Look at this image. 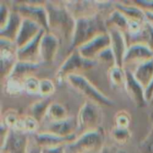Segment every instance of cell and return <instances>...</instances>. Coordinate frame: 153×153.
<instances>
[{"mask_svg": "<svg viewBox=\"0 0 153 153\" xmlns=\"http://www.w3.org/2000/svg\"><path fill=\"white\" fill-rule=\"evenodd\" d=\"M41 30L42 28L38 23L29 19H23L20 31L15 40V44L18 47V48L23 47L30 40H32Z\"/></svg>", "mask_w": 153, "mask_h": 153, "instance_id": "cell-19", "label": "cell"}, {"mask_svg": "<svg viewBox=\"0 0 153 153\" xmlns=\"http://www.w3.org/2000/svg\"><path fill=\"white\" fill-rule=\"evenodd\" d=\"M22 116L15 109H8L3 115L1 120L10 128L19 130Z\"/></svg>", "mask_w": 153, "mask_h": 153, "instance_id": "cell-27", "label": "cell"}, {"mask_svg": "<svg viewBox=\"0 0 153 153\" xmlns=\"http://www.w3.org/2000/svg\"><path fill=\"white\" fill-rule=\"evenodd\" d=\"M29 153H41V148H39V146H35L33 147L31 150H30Z\"/></svg>", "mask_w": 153, "mask_h": 153, "instance_id": "cell-43", "label": "cell"}, {"mask_svg": "<svg viewBox=\"0 0 153 153\" xmlns=\"http://www.w3.org/2000/svg\"><path fill=\"white\" fill-rule=\"evenodd\" d=\"M133 73L135 79L146 90L153 80V58L136 65Z\"/></svg>", "mask_w": 153, "mask_h": 153, "instance_id": "cell-21", "label": "cell"}, {"mask_svg": "<svg viewBox=\"0 0 153 153\" xmlns=\"http://www.w3.org/2000/svg\"><path fill=\"white\" fill-rule=\"evenodd\" d=\"M77 118L79 129L83 133L101 127L103 112L100 105L90 100L85 101L78 112Z\"/></svg>", "mask_w": 153, "mask_h": 153, "instance_id": "cell-7", "label": "cell"}, {"mask_svg": "<svg viewBox=\"0 0 153 153\" xmlns=\"http://www.w3.org/2000/svg\"><path fill=\"white\" fill-rule=\"evenodd\" d=\"M60 46L59 38L50 32L46 31L40 41V62L41 64H52L57 55Z\"/></svg>", "mask_w": 153, "mask_h": 153, "instance_id": "cell-12", "label": "cell"}, {"mask_svg": "<svg viewBox=\"0 0 153 153\" xmlns=\"http://www.w3.org/2000/svg\"><path fill=\"white\" fill-rule=\"evenodd\" d=\"M13 10L18 12L23 19H29L48 31V15L45 7V1L16 2Z\"/></svg>", "mask_w": 153, "mask_h": 153, "instance_id": "cell-6", "label": "cell"}, {"mask_svg": "<svg viewBox=\"0 0 153 153\" xmlns=\"http://www.w3.org/2000/svg\"><path fill=\"white\" fill-rule=\"evenodd\" d=\"M111 47V39L108 31L101 33L87 42L86 44L81 46L76 49L83 57L87 59L96 60L98 56L103 52L105 49Z\"/></svg>", "mask_w": 153, "mask_h": 153, "instance_id": "cell-11", "label": "cell"}, {"mask_svg": "<svg viewBox=\"0 0 153 153\" xmlns=\"http://www.w3.org/2000/svg\"><path fill=\"white\" fill-rule=\"evenodd\" d=\"M96 60L98 62L103 64V65H108L109 68L117 65V64H116V57H115V55L113 53V50H112L111 47L107 48V49H105L103 52H101L98 56Z\"/></svg>", "mask_w": 153, "mask_h": 153, "instance_id": "cell-34", "label": "cell"}, {"mask_svg": "<svg viewBox=\"0 0 153 153\" xmlns=\"http://www.w3.org/2000/svg\"><path fill=\"white\" fill-rule=\"evenodd\" d=\"M114 8L120 11L129 21L142 23L147 21L144 10L134 4L133 1H115Z\"/></svg>", "mask_w": 153, "mask_h": 153, "instance_id": "cell-18", "label": "cell"}, {"mask_svg": "<svg viewBox=\"0 0 153 153\" xmlns=\"http://www.w3.org/2000/svg\"><path fill=\"white\" fill-rule=\"evenodd\" d=\"M23 82L9 77L3 83L4 93L9 97H18L24 91Z\"/></svg>", "mask_w": 153, "mask_h": 153, "instance_id": "cell-25", "label": "cell"}, {"mask_svg": "<svg viewBox=\"0 0 153 153\" xmlns=\"http://www.w3.org/2000/svg\"><path fill=\"white\" fill-rule=\"evenodd\" d=\"M17 50L18 47L15 42L0 38V74L2 83L10 76L18 62Z\"/></svg>", "mask_w": 153, "mask_h": 153, "instance_id": "cell-8", "label": "cell"}, {"mask_svg": "<svg viewBox=\"0 0 153 153\" xmlns=\"http://www.w3.org/2000/svg\"><path fill=\"white\" fill-rule=\"evenodd\" d=\"M39 123L36 119H34L32 117L29 115H26V116H22L19 130L25 132L27 134L34 133L39 129Z\"/></svg>", "mask_w": 153, "mask_h": 153, "instance_id": "cell-31", "label": "cell"}, {"mask_svg": "<svg viewBox=\"0 0 153 153\" xmlns=\"http://www.w3.org/2000/svg\"><path fill=\"white\" fill-rule=\"evenodd\" d=\"M133 3L144 11L153 12V0H134Z\"/></svg>", "mask_w": 153, "mask_h": 153, "instance_id": "cell-38", "label": "cell"}, {"mask_svg": "<svg viewBox=\"0 0 153 153\" xmlns=\"http://www.w3.org/2000/svg\"><path fill=\"white\" fill-rule=\"evenodd\" d=\"M66 82L77 92L88 99V100L95 102L100 106L113 107L114 101L100 91L94 84H92L85 76L80 74H71L66 78Z\"/></svg>", "mask_w": 153, "mask_h": 153, "instance_id": "cell-3", "label": "cell"}, {"mask_svg": "<svg viewBox=\"0 0 153 153\" xmlns=\"http://www.w3.org/2000/svg\"><path fill=\"white\" fill-rule=\"evenodd\" d=\"M108 76L111 84L115 88H120L125 86L126 82V72L124 67L115 65L108 69Z\"/></svg>", "mask_w": 153, "mask_h": 153, "instance_id": "cell-28", "label": "cell"}, {"mask_svg": "<svg viewBox=\"0 0 153 153\" xmlns=\"http://www.w3.org/2000/svg\"><path fill=\"white\" fill-rule=\"evenodd\" d=\"M110 137L117 143L126 145L131 140L132 133L129 128H119L114 126L110 131Z\"/></svg>", "mask_w": 153, "mask_h": 153, "instance_id": "cell-30", "label": "cell"}, {"mask_svg": "<svg viewBox=\"0 0 153 153\" xmlns=\"http://www.w3.org/2000/svg\"><path fill=\"white\" fill-rule=\"evenodd\" d=\"M47 117L50 119V122L60 121L69 117L66 108L63 104L55 101H53L50 105Z\"/></svg>", "mask_w": 153, "mask_h": 153, "instance_id": "cell-26", "label": "cell"}, {"mask_svg": "<svg viewBox=\"0 0 153 153\" xmlns=\"http://www.w3.org/2000/svg\"><path fill=\"white\" fill-rule=\"evenodd\" d=\"M52 100L50 98H43L38 101L33 102L29 107V116L32 117L39 123H40L48 115L50 105L52 104Z\"/></svg>", "mask_w": 153, "mask_h": 153, "instance_id": "cell-24", "label": "cell"}, {"mask_svg": "<svg viewBox=\"0 0 153 153\" xmlns=\"http://www.w3.org/2000/svg\"><path fill=\"white\" fill-rule=\"evenodd\" d=\"M124 68L126 72V82L124 87L127 96L138 108H144L148 103L145 88L135 79L134 73L131 70H128L126 67Z\"/></svg>", "mask_w": 153, "mask_h": 153, "instance_id": "cell-10", "label": "cell"}, {"mask_svg": "<svg viewBox=\"0 0 153 153\" xmlns=\"http://www.w3.org/2000/svg\"><path fill=\"white\" fill-rule=\"evenodd\" d=\"M150 103H151V105L153 107V94H152V100H151V101H150Z\"/></svg>", "mask_w": 153, "mask_h": 153, "instance_id": "cell-45", "label": "cell"}, {"mask_svg": "<svg viewBox=\"0 0 153 153\" xmlns=\"http://www.w3.org/2000/svg\"><path fill=\"white\" fill-rule=\"evenodd\" d=\"M97 60L87 59L83 57L77 50L70 52L69 56L60 65L56 71V79L58 83H62L71 74H80L81 72H85L92 69L98 65Z\"/></svg>", "mask_w": 153, "mask_h": 153, "instance_id": "cell-4", "label": "cell"}, {"mask_svg": "<svg viewBox=\"0 0 153 153\" xmlns=\"http://www.w3.org/2000/svg\"><path fill=\"white\" fill-rule=\"evenodd\" d=\"M144 12H145L147 21L152 22L153 24V12H151V11H144Z\"/></svg>", "mask_w": 153, "mask_h": 153, "instance_id": "cell-42", "label": "cell"}, {"mask_svg": "<svg viewBox=\"0 0 153 153\" xmlns=\"http://www.w3.org/2000/svg\"><path fill=\"white\" fill-rule=\"evenodd\" d=\"M115 126L119 128H129L131 125V115L126 110H119L114 117Z\"/></svg>", "mask_w": 153, "mask_h": 153, "instance_id": "cell-32", "label": "cell"}, {"mask_svg": "<svg viewBox=\"0 0 153 153\" xmlns=\"http://www.w3.org/2000/svg\"><path fill=\"white\" fill-rule=\"evenodd\" d=\"M22 20L23 18L18 12L12 10L7 22L3 28L0 29V38L15 42L22 26Z\"/></svg>", "mask_w": 153, "mask_h": 153, "instance_id": "cell-20", "label": "cell"}, {"mask_svg": "<svg viewBox=\"0 0 153 153\" xmlns=\"http://www.w3.org/2000/svg\"><path fill=\"white\" fill-rule=\"evenodd\" d=\"M12 10L4 1H0V29L3 28L7 22Z\"/></svg>", "mask_w": 153, "mask_h": 153, "instance_id": "cell-37", "label": "cell"}, {"mask_svg": "<svg viewBox=\"0 0 153 153\" xmlns=\"http://www.w3.org/2000/svg\"><path fill=\"white\" fill-rule=\"evenodd\" d=\"M48 15V31L62 38L71 45L75 28V19L64 1H45Z\"/></svg>", "mask_w": 153, "mask_h": 153, "instance_id": "cell-1", "label": "cell"}, {"mask_svg": "<svg viewBox=\"0 0 153 153\" xmlns=\"http://www.w3.org/2000/svg\"><path fill=\"white\" fill-rule=\"evenodd\" d=\"M153 58V50L144 43H133L128 46L124 59V67L128 65H137Z\"/></svg>", "mask_w": 153, "mask_h": 153, "instance_id": "cell-14", "label": "cell"}, {"mask_svg": "<svg viewBox=\"0 0 153 153\" xmlns=\"http://www.w3.org/2000/svg\"><path fill=\"white\" fill-rule=\"evenodd\" d=\"M105 141V131L102 127L82 133L77 139L67 145L73 153H87L101 152Z\"/></svg>", "mask_w": 153, "mask_h": 153, "instance_id": "cell-5", "label": "cell"}, {"mask_svg": "<svg viewBox=\"0 0 153 153\" xmlns=\"http://www.w3.org/2000/svg\"><path fill=\"white\" fill-rule=\"evenodd\" d=\"M34 139L36 142V145L41 149H44V148H54L61 145H69L77 139V136L76 134H74L71 136L63 137L48 132H43V133L36 134Z\"/></svg>", "mask_w": 153, "mask_h": 153, "instance_id": "cell-15", "label": "cell"}, {"mask_svg": "<svg viewBox=\"0 0 153 153\" xmlns=\"http://www.w3.org/2000/svg\"><path fill=\"white\" fill-rule=\"evenodd\" d=\"M29 142L27 133L10 129L5 140L1 143V153H29Z\"/></svg>", "mask_w": 153, "mask_h": 153, "instance_id": "cell-9", "label": "cell"}, {"mask_svg": "<svg viewBox=\"0 0 153 153\" xmlns=\"http://www.w3.org/2000/svg\"><path fill=\"white\" fill-rule=\"evenodd\" d=\"M107 31L105 22H102L98 15L76 19L73 39L68 48L69 52L78 49L81 46L86 44L98 35Z\"/></svg>", "mask_w": 153, "mask_h": 153, "instance_id": "cell-2", "label": "cell"}, {"mask_svg": "<svg viewBox=\"0 0 153 153\" xmlns=\"http://www.w3.org/2000/svg\"><path fill=\"white\" fill-rule=\"evenodd\" d=\"M67 145H61L54 148H44L41 149V153H65Z\"/></svg>", "mask_w": 153, "mask_h": 153, "instance_id": "cell-39", "label": "cell"}, {"mask_svg": "<svg viewBox=\"0 0 153 153\" xmlns=\"http://www.w3.org/2000/svg\"><path fill=\"white\" fill-rule=\"evenodd\" d=\"M47 30L42 29L39 34L29 43L17 50V59L21 62L41 63L40 62V41Z\"/></svg>", "mask_w": 153, "mask_h": 153, "instance_id": "cell-13", "label": "cell"}, {"mask_svg": "<svg viewBox=\"0 0 153 153\" xmlns=\"http://www.w3.org/2000/svg\"><path fill=\"white\" fill-rule=\"evenodd\" d=\"M134 43H144L153 50V24L152 22L148 21L143 22L142 32Z\"/></svg>", "mask_w": 153, "mask_h": 153, "instance_id": "cell-29", "label": "cell"}, {"mask_svg": "<svg viewBox=\"0 0 153 153\" xmlns=\"http://www.w3.org/2000/svg\"><path fill=\"white\" fill-rule=\"evenodd\" d=\"M39 82H40V80H39L38 78L34 76H30L24 81V83H23L24 91L30 95L39 94Z\"/></svg>", "mask_w": 153, "mask_h": 153, "instance_id": "cell-35", "label": "cell"}, {"mask_svg": "<svg viewBox=\"0 0 153 153\" xmlns=\"http://www.w3.org/2000/svg\"><path fill=\"white\" fill-rule=\"evenodd\" d=\"M150 122H151V125H152V129L153 130V112L152 114H150Z\"/></svg>", "mask_w": 153, "mask_h": 153, "instance_id": "cell-44", "label": "cell"}, {"mask_svg": "<svg viewBox=\"0 0 153 153\" xmlns=\"http://www.w3.org/2000/svg\"><path fill=\"white\" fill-rule=\"evenodd\" d=\"M56 91V86L54 82L49 79H42L39 82V94L43 98H50Z\"/></svg>", "mask_w": 153, "mask_h": 153, "instance_id": "cell-33", "label": "cell"}, {"mask_svg": "<svg viewBox=\"0 0 153 153\" xmlns=\"http://www.w3.org/2000/svg\"><path fill=\"white\" fill-rule=\"evenodd\" d=\"M79 129L78 118L76 117H69L64 120L50 122L47 127L48 133L54 134L58 136H71L75 134L76 130Z\"/></svg>", "mask_w": 153, "mask_h": 153, "instance_id": "cell-17", "label": "cell"}, {"mask_svg": "<svg viewBox=\"0 0 153 153\" xmlns=\"http://www.w3.org/2000/svg\"><path fill=\"white\" fill-rule=\"evenodd\" d=\"M140 153H153V130L147 134V136L141 142L139 146Z\"/></svg>", "mask_w": 153, "mask_h": 153, "instance_id": "cell-36", "label": "cell"}, {"mask_svg": "<svg viewBox=\"0 0 153 153\" xmlns=\"http://www.w3.org/2000/svg\"><path fill=\"white\" fill-rule=\"evenodd\" d=\"M129 22L130 21L120 11L114 8L105 21V25L108 30L110 29H117L126 35L128 30Z\"/></svg>", "mask_w": 153, "mask_h": 153, "instance_id": "cell-23", "label": "cell"}, {"mask_svg": "<svg viewBox=\"0 0 153 153\" xmlns=\"http://www.w3.org/2000/svg\"><path fill=\"white\" fill-rule=\"evenodd\" d=\"M41 63H29V62H21L18 61L16 65H14L12 74L9 77L17 79L21 82H23L29 78L30 76H32L31 74L38 71L40 67ZM8 77V78H9Z\"/></svg>", "mask_w": 153, "mask_h": 153, "instance_id": "cell-22", "label": "cell"}, {"mask_svg": "<svg viewBox=\"0 0 153 153\" xmlns=\"http://www.w3.org/2000/svg\"><path fill=\"white\" fill-rule=\"evenodd\" d=\"M108 31L111 39V48L116 57V64L117 66L124 67V59L128 49L125 33L117 29H110Z\"/></svg>", "mask_w": 153, "mask_h": 153, "instance_id": "cell-16", "label": "cell"}, {"mask_svg": "<svg viewBox=\"0 0 153 153\" xmlns=\"http://www.w3.org/2000/svg\"><path fill=\"white\" fill-rule=\"evenodd\" d=\"M153 94V80L152 82H151L150 86L146 89V99H147V101L150 102L151 100H152V97Z\"/></svg>", "mask_w": 153, "mask_h": 153, "instance_id": "cell-41", "label": "cell"}, {"mask_svg": "<svg viewBox=\"0 0 153 153\" xmlns=\"http://www.w3.org/2000/svg\"><path fill=\"white\" fill-rule=\"evenodd\" d=\"M100 153H126V151L117 147V146H113V145H105Z\"/></svg>", "mask_w": 153, "mask_h": 153, "instance_id": "cell-40", "label": "cell"}]
</instances>
